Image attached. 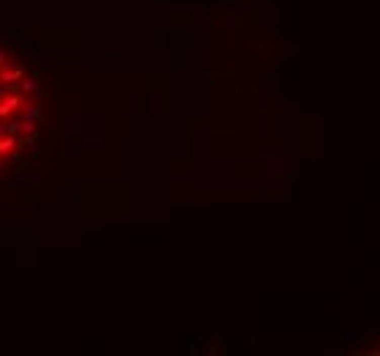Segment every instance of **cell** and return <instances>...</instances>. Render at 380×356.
Here are the masks:
<instances>
[{
	"mask_svg": "<svg viewBox=\"0 0 380 356\" xmlns=\"http://www.w3.org/2000/svg\"><path fill=\"white\" fill-rule=\"evenodd\" d=\"M19 107H22V96H19V93H9V96L0 102V118L11 115V112L19 110Z\"/></svg>",
	"mask_w": 380,
	"mask_h": 356,
	"instance_id": "6da1fadb",
	"label": "cell"
},
{
	"mask_svg": "<svg viewBox=\"0 0 380 356\" xmlns=\"http://www.w3.org/2000/svg\"><path fill=\"white\" fill-rule=\"evenodd\" d=\"M17 148V137L14 134H3V137H0V156H3V153H11Z\"/></svg>",
	"mask_w": 380,
	"mask_h": 356,
	"instance_id": "7a4b0ae2",
	"label": "cell"
},
{
	"mask_svg": "<svg viewBox=\"0 0 380 356\" xmlns=\"http://www.w3.org/2000/svg\"><path fill=\"white\" fill-rule=\"evenodd\" d=\"M14 80H22V69H3L0 71V83H14Z\"/></svg>",
	"mask_w": 380,
	"mask_h": 356,
	"instance_id": "3957f363",
	"label": "cell"
},
{
	"mask_svg": "<svg viewBox=\"0 0 380 356\" xmlns=\"http://www.w3.org/2000/svg\"><path fill=\"white\" fill-rule=\"evenodd\" d=\"M19 132H25V134H30V137H33V134L38 132V126L33 124V121H22V124H19Z\"/></svg>",
	"mask_w": 380,
	"mask_h": 356,
	"instance_id": "277c9868",
	"label": "cell"
},
{
	"mask_svg": "<svg viewBox=\"0 0 380 356\" xmlns=\"http://www.w3.org/2000/svg\"><path fill=\"white\" fill-rule=\"evenodd\" d=\"M36 88H38V85H36V80H22V91H25V93H33Z\"/></svg>",
	"mask_w": 380,
	"mask_h": 356,
	"instance_id": "5b68a950",
	"label": "cell"
},
{
	"mask_svg": "<svg viewBox=\"0 0 380 356\" xmlns=\"http://www.w3.org/2000/svg\"><path fill=\"white\" fill-rule=\"evenodd\" d=\"M3 63H6V52L0 50V66H3Z\"/></svg>",
	"mask_w": 380,
	"mask_h": 356,
	"instance_id": "8992f818",
	"label": "cell"
},
{
	"mask_svg": "<svg viewBox=\"0 0 380 356\" xmlns=\"http://www.w3.org/2000/svg\"><path fill=\"white\" fill-rule=\"evenodd\" d=\"M0 165H3V156H0Z\"/></svg>",
	"mask_w": 380,
	"mask_h": 356,
	"instance_id": "52a82bcc",
	"label": "cell"
}]
</instances>
